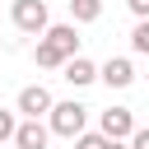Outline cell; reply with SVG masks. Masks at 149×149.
I'll return each mask as SVG.
<instances>
[{
  "mask_svg": "<svg viewBox=\"0 0 149 149\" xmlns=\"http://www.w3.org/2000/svg\"><path fill=\"white\" fill-rule=\"evenodd\" d=\"M42 37H47V42H51L65 61H74V56H79V33H74V23H51Z\"/></svg>",
  "mask_w": 149,
  "mask_h": 149,
  "instance_id": "8992f818",
  "label": "cell"
},
{
  "mask_svg": "<svg viewBox=\"0 0 149 149\" xmlns=\"http://www.w3.org/2000/svg\"><path fill=\"white\" fill-rule=\"evenodd\" d=\"M74 149H112V140H107V135H98V130H84V135L74 140Z\"/></svg>",
  "mask_w": 149,
  "mask_h": 149,
  "instance_id": "4fadbf2b",
  "label": "cell"
},
{
  "mask_svg": "<svg viewBox=\"0 0 149 149\" xmlns=\"http://www.w3.org/2000/svg\"><path fill=\"white\" fill-rule=\"evenodd\" d=\"M51 107H56V98H51L47 84H28V88H19L14 112H23V121H42V116H51Z\"/></svg>",
  "mask_w": 149,
  "mask_h": 149,
  "instance_id": "3957f363",
  "label": "cell"
},
{
  "mask_svg": "<svg viewBox=\"0 0 149 149\" xmlns=\"http://www.w3.org/2000/svg\"><path fill=\"white\" fill-rule=\"evenodd\" d=\"M9 19H14V28L28 33V37H42V33L51 28V19H47V0H14V5H9Z\"/></svg>",
  "mask_w": 149,
  "mask_h": 149,
  "instance_id": "7a4b0ae2",
  "label": "cell"
},
{
  "mask_svg": "<svg viewBox=\"0 0 149 149\" xmlns=\"http://www.w3.org/2000/svg\"><path fill=\"white\" fill-rule=\"evenodd\" d=\"M102 19V0H70V23H98Z\"/></svg>",
  "mask_w": 149,
  "mask_h": 149,
  "instance_id": "30bf717a",
  "label": "cell"
},
{
  "mask_svg": "<svg viewBox=\"0 0 149 149\" xmlns=\"http://www.w3.org/2000/svg\"><path fill=\"white\" fill-rule=\"evenodd\" d=\"M33 61L42 65V70H65V56L47 42V37H37V47H33Z\"/></svg>",
  "mask_w": 149,
  "mask_h": 149,
  "instance_id": "9c48e42d",
  "label": "cell"
},
{
  "mask_svg": "<svg viewBox=\"0 0 149 149\" xmlns=\"http://www.w3.org/2000/svg\"><path fill=\"white\" fill-rule=\"evenodd\" d=\"M98 79H102L107 88H130V84H135V65H130V56H112L107 65H98Z\"/></svg>",
  "mask_w": 149,
  "mask_h": 149,
  "instance_id": "5b68a950",
  "label": "cell"
},
{
  "mask_svg": "<svg viewBox=\"0 0 149 149\" xmlns=\"http://www.w3.org/2000/svg\"><path fill=\"white\" fill-rule=\"evenodd\" d=\"M65 84H74V88H88L93 79H98V65L88 61V56H74V61H65V74H61Z\"/></svg>",
  "mask_w": 149,
  "mask_h": 149,
  "instance_id": "ba28073f",
  "label": "cell"
},
{
  "mask_svg": "<svg viewBox=\"0 0 149 149\" xmlns=\"http://www.w3.org/2000/svg\"><path fill=\"white\" fill-rule=\"evenodd\" d=\"M130 51H135V56H149V19H140V23L130 28Z\"/></svg>",
  "mask_w": 149,
  "mask_h": 149,
  "instance_id": "8fae6325",
  "label": "cell"
},
{
  "mask_svg": "<svg viewBox=\"0 0 149 149\" xmlns=\"http://www.w3.org/2000/svg\"><path fill=\"white\" fill-rule=\"evenodd\" d=\"M112 149H130V144H126V140H112Z\"/></svg>",
  "mask_w": 149,
  "mask_h": 149,
  "instance_id": "2e32d148",
  "label": "cell"
},
{
  "mask_svg": "<svg viewBox=\"0 0 149 149\" xmlns=\"http://www.w3.org/2000/svg\"><path fill=\"white\" fill-rule=\"evenodd\" d=\"M98 135H107V140H130V135H135V112H130V107H107V112L98 116Z\"/></svg>",
  "mask_w": 149,
  "mask_h": 149,
  "instance_id": "277c9868",
  "label": "cell"
},
{
  "mask_svg": "<svg viewBox=\"0 0 149 149\" xmlns=\"http://www.w3.org/2000/svg\"><path fill=\"white\" fill-rule=\"evenodd\" d=\"M47 126H51V135H61V140H79L84 135V126H88V107L84 102H56L51 107V116H47Z\"/></svg>",
  "mask_w": 149,
  "mask_h": 149,
  "instance_id": "6da1fadb",
  "label": "cell"
},
{
  "mask_svg": "<svg viewBox=\"0 0 149 149\" xmlns=\"http://www.w3.org/2000/svg\"><path fill=\"white\" fill-rule=\"evenodd\" d=\"M14 135H19V116H14L9 107H0V144H5V140H14Z\"/></svg>",
  "mask_w": 149,
  "mask_h": 149,
  "instance_id": "7c38bea8",
  "label": "cell"
},
{
  "mask_svg": "<svg viewBox=\"0 0 149 149\" xmlns=\"http://www.w3.org/2000/svg\"><path fill=\"white\" fill-rule=\"evenodd\" d=\"M47 144H51V126L47 121H19L14 149H47Z\"/></svg>",
  "mask_w": 149,
  "mask_h": 149,
  "instance_id": "52a82bcc",
  "label": "cell"
},
{
  "mask_svg": "<svg viewBox=\"0 0 149 149\" xmlns=\"http://www.w3.org/2000/svg\"><path fill=\"white\" fill-rule=\"evenodd\" d=\"M126 5H130V14H135V23H140V19H149V0H126Z\"/></svg>",
  "mask_w": 149,
  "mask_h": 149,
  "instance_id": "9a60e30c",
  "label": "cell"
},
{
  "mask_svg": "<svg viewBox=\"0 0 149 149\" xmlns=\"http://www.w3.org/2000/svg\"><path fill=\"white\" fill-rule=\"evenodd\" d=\"M126 144H130V149H149V126H135V135H130Z\"/></svg>",
  "mask_w": 149,
  "mask_h": 149,
  "instance_id": "5bb4252c",
  "label": "cell"
}]
</instances>
